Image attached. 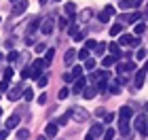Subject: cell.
I'll return each instance as SVG.
<instances>
[{
  "instance_id": "obj_40",
  "label": "cell",
  "mask_w": 148,
  "mask_h": 140,
  "mask_svg": "<svg viewBox=\"0 0 148 140\" xmlns=\"http://www.w3.org/2000/svg\"><path fill=\"white\" fill-rule=\"evenodd\" d=\"M142 0H129V9H140Z\"/></svg>"
},
{
  "instance_id": "obj_48",
  "label": "cell",
  "mask_w": 148,
  "mask_h": 140,
  "mask_svg": "<svg viewBox=\"0 0 148 140\" xmlns=\"http://www.w3.org/2000/svg\"><path fill=\"white\" fill-rule=\"evenodd\" d=\"M25 45H28V47H30V45H34V38H32V34L25 36Z\"/></svg>"
},
{
  "instance_id": "obj_28",
  "label": "cell",
  "mask_w": 148,
  "mask_h": 140,
  "mask_svg": "<svg viewBox=\"0 0 148 140\" xmlns=\"http://www.w3.org/2000/svg\"><path fill=\"white\" fill-rule=\"evenodd\" d=\"M53 55H55V49H47V55H45V62L51 64L53 62Z\"/></svg>"
},
{
  "instance_id": "obj_53",
  "label": "cell",
  "mask_w": 148,
  "mask_h": 140,
  "mask_svg": "<svg viewBox=\"0 0 148 140\" xmlns=\"http://www.w3.org/2000/svg\"><path fill=\"white\" fill-rule=\"evenodd\" d=\"M121 9H129V0H123V2H121Z\"/></svg>"
},
{
  "instance_id": "obj_35",
  "label": "cell",
  "mask_w": 148,
  "mask_h": 140,
  "mask_svg": "<svg viewBox=\"0 0 148 140\" xmlns=\"http://www.w3.org/2000/svg\"><path fill=\"white\" fill-rule=\"evenodd\" d=\"M144 32H146V23H138L136 26V34L140 36V34H144Z\"/></svg>"
},
{
  "instance_id": "obj_29",
  "label": "cell",
  "mask_w": 148,
  "mask_h": 140,
  "mask_svg": "<svg viewBox=\"0 0 148 140\" xmlns=\"http://www.w3.org/2000/svg\"><path fill=\"white\" fill-rule=\"evenodd\" d=\"M136 19H140V13H131V15H127V17H123V21H129V23H133Z\"/></svg>"
},
{
  "instance_id": "obj_55",
  "label": "cell",
  "mask_w": 148,
  "mask_h": 140,
  "mask_svg": "<svg viewBox=\"0 0 148 140\" xmlns=\"http://www.w3.org/2000/svg\"><path fill=\"white\" fill-rule=\"evenodd\" d=\"M144 112H148V102H146V104H144Z\"/></svg>"
},
{
  "instance_id": "obj_59",
  "label": "cell",
  "mask_w": 148,
  "mask_h": 140,
  "mask_svg": "<svg viewBox=\"0 0 148 140\" xmlns=\"http://www.w3.org/2000/svg\"><path fill=\"white\" fill-rule=\"evenodd\" d=\"M0 115H2V108H0Z\"/></svg>"
},
{
  "instance_id": "obj_22",
  "label": "cell",
  "mask_w": 148,
  "mask_h": 140,
  "mask_svg": "<svg viewBox=\"0 0 148 140\" xmlns=\"http://www.w3.org/2000/svg\"><path fill=\"white\" fill-rule=\"evenodd\" d=\"M6 59H9V64L17 62V59H19V53H17L15 49H11V53H9V55H6Z\"/></svg>"
},
{
  "instance_id": "obj_42",
  "label": "cell",
  "mask_w": 148,
  "mask_h": 140,
  "mask_svg": "<svg viewBox=\"0 0 148 140\" xmlns=\"http://www.w3.org/2000/svg\"><path fill=\"white\" fill-rule=\"evenodd\" d=\"M13 74H15V70H13L11 66H9V68L4 70V79H13Z\"/></svg>"
},
{
  "instance_id": "obj_5",
  "label": "cell",
  "mask_w": 148,
  "mask_h": 140,
  "mask_svg": "<svg viewBox=\"0 0 148 140\" xmlns=\"http://www.w3.org/2000/svg\"><path fill=\"white\" fill-rule=\"evenodd\" d=\"M146 72H148V70H144V68L136 72V83H133V87H136V89H133V91L142 89V85H144V81H146Z\"/></svg>"
},
{
  "instance_id": "obj_50",
  "label": "cell",
  "mask_w": 148,
  "mask_h": 140,
  "mask_svg": "<svg viewBox=\"0 0 148 140\" xmlns=\"http://www.w3.org/2000/svg\"><path fill=\"white\" fill-rule=\"evenodd\" d=\"M45 51V43H38L36 45V53H42Z\"/></svg>"
},
{
  "instance_id": "obj_27",
  "label": "cell",
  "mask_w": 148,
  "mask_h": 140,
  "mask_svg": "<svg viewBox=\"0 0 148 140\" xmlns=\"http://www.w3.org/2000/svg\"><path fill=\"white\" fill-rule=\"evenodd\" d=\"M93 68H95V59L87 57V59H85V70H93Z\"/></svg>"
},
{
  "instance_id": "obj_19",
  "label": "cell",
  "mask_w": 148,
  "mask_h": 140,
  "mask_svg": "<svg viewBox=\"0 0 148 140\" xmlns=\"http://www.w3.org/2000/svg\"><path fill=\"white\" fill-rule=\"evenodd\" d=\"M108 91H110V93H114V96H119V93H121V81L110 83V85H108Z\"/></svg>"
},
{
  "instance_id": "obj_58",
  "label": "cell",
  "mask_w": 148,
  "mask_h": 140,
  "mask_svg": "<svg viewBox=\"0 0 148 140\" xmlns=\"http://www.w3.org/2000/svg\"><path fill=\"white\" fill-rule=\"evenodd\" d=\"M11 2H13V4H15V2H19V0H11Z\"/></svg>"
},
{
  "instance_id": "obj_46",
  "label": "cell",
  "mask_w": 148,
  "mask_h": 140,
  "mask_svg": "<svg viewBox=\"0 0 148 140\" xmlns=\"http://www.w3.org/2000/svg\"><path fill=\"white\" fill-rule=\"evenodd\" d=\"M136 57H138V59H144V57H146V49H140Z\"/></svg>"
},
{
  "instance_id": "obj_56",
  "label": "cell",
  "mask_w": 148,
  "mask_h": 140,
  "mask_svg": "<svg viewBox=\"0 0 148 140\" xmlns=\"http://www.w3.org/2000/svg\"><path fill=\"white\" fill-rule=\"evenodd\" d=\"M144 70H148V62H144Z\"/></svg>"
},
{
  "instance_id": "obj_11",
  "label": "cell",
  "mask_w": 148,
  "mask_h": 140,
  "mask_svg": "<svg viewBox=\"0 0 148 140\" xmlns=\"http://www.w3.org/2000/svg\"><path fill=\"white\" fill-rule=\"evenodd\" d=\"M28 9V0H19V2H15V6L11 9L13 15H21V13Z\"/></svg>"
},
{
  "instance_id": "obj_51",
  "label": "cell",
  "mask_w": 148,
  "mask_h": 140,
  "mask_svg": "<svg viewBox=\"0 0 148 140\" xmlns=\"http://www.w3.org/2000/svg\"><path fill=\"white\" fill-rule=\"evenodd\" d=\"M45 102H47V93H42V96L38 98V104H45Z\"/></svg>"
},
{
  "instance_id": "obj_30",
  "label": "cell",
  "mask_w": 148,
  "mask_h": 140,
  "mask_svg": "<svg viewBox=\"0 0 148 140\" xmlns=\"http://www.w3.org/2000/svg\"><path fill=\"white\" fill-rule=\"evenodd\" d=\"M68 93H70L68 87H62V89L57 91V98H59V100H66V98H68Z\"/></svg>"
},
{
  "instance_id": "obj_14",
  "label": "cell",
  "mask_w": 148,
  "mask_h": 140,
  "mask_svg": "<svg viewBox=\"0 0 148 140\" xmlns=\"http://www.w3.org/2000/svg\"><path fill=\"white\" fill-rule=\"evenodd\" d=\"M17 125H19V115H11L6 119V130H15Z\"/></svg>"
},
{
  "instance_id": "obj_45",
  "label": "cell",
  "mask_w": 148,
  "mask_h": 140,
  "mask_svg": "<svg viewBox=\"0 0 148 140\" xmlns=\"http://www.w3.org/2000/svg\"><path fill=\"white\" fill-rule=\"evenodd\" d=\"M131 47H140V38H138V34L131 38Z\"/></svg>"
},
{
  "instance_id": "obj_15",
  "label": "cell",
  "mask_w": 148,
  "mask_h": 140,
  "mask_svg": "<svg viewBox=\"0 0 148 140\" xmlns=\"http://www.w3.org/2000/svg\"><path fill=\"white\" fill-rule=\"evenodd\" d=\"M91 17H93V9H85V11H80V15H78V19H80L83 23H87Z\"/></svg>"
},
{
  "instance_id": "obj_34",
  "label": "cell",
  "mask_w": 148,
  "mask_h": 140,
  "mask_svg": "<svg viewBox=\"0 0 148 140\" xmlns=\"http://www.w3.org/2000/svg\"><path fill=\"white\" fill-rule=\"evenodd\" d=\"M87 57H89V49H80L78 51V59H83V62H85Z\"/></svg>"
},
{
  "instance_id": "obj_7",
  "label": "cell",
  "mask_w": 148,
  "mask_h": 140,
  "mask_svg": "<svg viewBox=\"0 0 148 140\" xmlns=\"http://www.w3.org/2000/svg\"><path fill=\"white\" fill-rule=\"evenodd\" d=\"M119 132H121V136H125V138H129V136H131V125H129V119H121Z\"/></svg>"
},
{
  "instance_id": "obj_44",
  "label": "cell",
  "mask_w": 148,
  "mask_h": 140,
  "mask_svg": "<svg viewBox=\"0 0 148 140\" xmlns=\"http://www.w3.org/2000/svg\"><path fill=\"white\" fill-rule=\"evenodd\" d=\"M74 79H76V77H74L72 72H66V74H64V81H66V83H70V81H74Z\"/></svg>"
},
{
  "instance_id": "obj_49",
  "label": "cell",
  "mask_w": 148,
  "mask_h": 140,
  "mask_svg": "<svg viewBox=\"0 0 148 140\" xmlns=\"http://www.w3.org/2000/svg\"><path fill=\"white\" fill-rule=\"evenodd\" d=\"M104 121H106V123H112V121H114V112H112V115H106Z\"/></svg>"
},
{
  "instance_id": "obj_17",
  "label": "cell",
  "mask_w": 148,
  "mask_h": 140,
  "mask_svg": "<svg viewBox=\"0 0 148 140\" xmlns=\"http://www.w3.org/2000/svg\"><path fill=\"white\" fill-rule=\"evenodd\" d=\"M131 115H133L131 106H121V119H131Z\"/></svg>"
},
{
  "instance_id": "obj_32",
  "label": "cell",
  "mask_w": 148,
  "mask_h": 140,
  "mask_svg": "<svg viewBox=\"0 0 148 140\" xmlns=\"http://www.w3.org/2000/svg\"><path fill=\"white\" fill-rule=\"evenodd\" d=\"M23 98H25V102H30V100H34V91H32L30 87L23 91Z\"/></svg>"
},
{
  "instance_id": "obj_37",
  "label": "cell",
  "mask_w": 148,
  "mask_h": 140,
  "mask_svg": "<svg viewBox=\"0 0 148 140\" xmlns=\"http://www.w3.org/2000/svg\"><path fill=\"white\" fill-rule=\"evenodd\" d=\"M57 26H59V30H68V19H59V21H57Z\"/></svg>"
},
{
  "instance_id": "obj_13",
  "label": "cell",
  "mask_w": 148,
  "mask_h": 140,
  "mask_svg": "<svg viewBox=\"0 0 148 140\" xmlns=\"http://www.w3.org/2000/svg\"><path fill=\"white\" fill-rule=\"evenodd\" d=\"M85 87H87L85 77H78V79H76V83H74V87H72V91H74V93H83Z\"/></svg>"
},
{
  "instance_id": "obj_52",
  "label": "cell",
  "mask_w": 148,
  "mask_h": 140,
  "mask_svg": "<svg viewBox=\"0 0 148 140\" xmlns=\"http://www.w3.org/2000/svg\"><path fill=\"white\" fill-rule=\"evenodd\" d=\"M4 47H6V49H13V38H9V41L4 43Z\"/></svg>"
},
{
  "instance_id": "obj_57",
  "label": "cell",
  "mask_w": 148,
  "mask_h": 140,
  "mask_svg": "<svg viewBox=\"0 0 148 140\" xmlns=\"http://www.w3.org/2000/svg\"><path fill=\"white\" fill-rule=\"evenodd\" d=\"M40 4H47V0H40Z\"/></svg>"
},
{
  "instance_id": "obj_4",
  "label": "cell",
  "mask_w": 148,
  "mask_h": 140,
  "mask_svg": "<svg viewBox=\"0 0 148 140\" xmlns=\"http://www.w3.org/2000/svg\"><path fill=\"white\" fill-rule=\"evenodd\" d=\"M108 72H97V77H95V83H93V85H95V87L97 89H108Z\"/></svg>"
},
{
  "instance_id": "obj_60",
  "label": "cell",
  "mask_w": 148,
  "mask_h": 140,
  "mask_svg": "<svg viewBox=\"0 0 148 140\" xmlns=\"http://www.w3.org/2000/svg\"><path fill=\"white\" fill-rule=\"evenodd\" d=\"M55 2H62V0H55Z\"/></svg>"
},
{
  "instance_id": "obj_38",
  "label": "cell",
  "mask_w": 148,
  "mask_h": 140,
  "mask_svg": "<svg viewBox=\"0 0 148 140\" xmlns=\"http://www.w3.org/2000/svg\"><path fill=\"white\" fill-rule=\"evenodd\" d=\"M28 136H30V130H19V132H17V138H21V140L28 138Z\"/></svg>"
},
{
  "instance_id": "obj_21",
  "label": "cell",
  "mask_w": 148,
  "mask_h": 140,
  "mask_svg": "<svg viewBox=\"0 0 148 140\" xmlns=\"http://www.w3.org/2000/svg\"><path fill=\"white\" fill-rule=\"evenodd\" d=\"M108 49H110V53H112V55H121V47H119V43H110L108 45Z\"/></svg>"
},
{
  "instance_id": "obj_24",
  "label": "cell",
  "mask_w": 148,
  "mask_h": 140,
  "mask_svg": "<svg viewBox=\"0 0 148 140\" xmlns=\"http://www.w3.org/2000/svg\"><path fill=\"white\" fill-rule=\"evenodd\" d=\"M72 74L76 77V79L83 77V74H85V68H83V66H74V68H72Z\"/></svg>"
},
{
  "instance_id": "obj_3",
  "label": "cell",
  "mask_w": 148,
  "mask_h": 140,
  "mask_svg": "<svg viewBox=\"0 0 148 140\" xmlns=\"http://www.w3.org/2000/svg\"><path fill=\"white\" fill-rule=\"evenodd\" d=\"M104 132H106V130H104V125H102V123H95L89 132H87V140H93V138H104Z\"/></svg>"
},
{
  "instance_id": "obj_36",
  "label": "cell",
  "mask_w": 148,
  "mask_h": 140,
  "mask_svg": "<svg viewBox=\"0 0 148 140\" xmlns=\"http://www.w3.org/2000/svg\"><path fill=\"white\" fill-rule=\"evenodd\" d=\"M104 51H106V45H104V43H97L95 53H97V55H104Z\"/></svg>"
},
{
  "instance_id": "obj_9",
  "label": "cell",
  "mask_w": 148,
  "mask_h": 140,
  "mask_svg": "<svg viewBox=\"0 0 148 140\" xmlns=\"http://www.w3.org/2000/svg\"><path fill=\"white\" fill-rule=\"evenodd\" d=\"M40 32H42L45 36H49L51 32H53V19H51V17H47L45 21L40 23Z\"/></svg>"
},
{
  "instance_id": "obj_25",
  "label": "cell",
  "mask_w": 148,
  "mask_h": 140,
  "mask_svg": "<svg viewBox=\"0 0 148 140\" xmlns=\"http://www.w3.org/2000/svg\"><path fill=\"white\" fill-rule=\"evenodd\" d=\"M121 30H123V26H121V23H114L112 28H110V36H116V34H121Z\"/></svg>"
},
{
  "instance_id": "obj_54",
  "label": "cell",
  "mask_w": 148,
  "mask_h": 140,
  "mask_svg": "<svg viewBox=\"0 0 148 140\" xmlns=\"http://www.w3.org/2000/svg\"><path fill=\"white\" fill-rule=\"evenodd\" d=\"M9 136V132H0V138H6Z\"/></svg>"
},
{
  "instance_id": "obj_18",
  "label": "cell",
  "mask_w": 148,
  "mask_h": 140,
  "mask_svg": "<svg viewBox=\"0 0 148 140\" xmlns=\"http://www.w3.org/2000/svg\"><path fill=\"white\" fill-rule=\"evenodd\" d=\"M76 55H78V53L74 51V49H68V51H66V57H64V62H66V64H72L74 59H76Z\"/></svg>"
},
{
  "instance_id": "obj_41",
  "label": "cell",
  "mask_w": 148,
  "mask_h": 140,
  "mask_svg": "<svg viewBox=\"0 0 148 140\" xmlns=\"http://www.w3.org/2000/svg\"><path fill=\"white\" fill-rule=\"evenodd\" d=\"M47 83H49L47 77H38V87H47Z\"/></svg>"
},
{
  "instance_id": "obj_31",
  "label": "cell",
  "mask_w": 148,
  "mask_h": 140,
  "mask_svg": "<svg viewBox=\"0 0 148 140\" xmlns=\"http://www.w3.org/2000/svg\"><path fill=\"white\" fill-rule=\"evenodd\" d=\"M133 70H136V64H133V62L123 64V72H133Z\"/></svg>"
},
{
  "instance_id": "obj_16",
  "label": "cell",
  "mask_w": 148,
  "mask_h": 140,
  "mask_svg": "<svg viewBox=\"0 0 148 140\" xmlns=\"http://www.w3.org/2000/svg\"><path fill=\"white\" fill-rule=\"evenodd\" d=\"M116 59H119V57H116V55H112V53H110V55H106V57L102 59V66H104V68H110L112 64H116Z\"/></svg>"
},
{
  "instance_id": "obj_39",
  "label": "cell",
  "mask_w": 148,
  "mask_h": 140,
  "mask_svg": "<svg viewBox=\"0 0 148 140\" xmlns=\"http://www.w3.org/2000/svg\"><path fill=\"white\" fill-rule=\"evenodd\" d=\"M114 134H116L114 130H106V132H104V138H106V140H112V138H114Z\"/></svg>"
},
{
  "instance_id": "obj_20",
  "label": "cell",
  "mask_w": 148,
  "mask_h": 140,
  "mask_svg": "<svg viewBox=\"0 0 148 140\" xmlns=\"http://www.w3.org/2000/svg\"><path fill=\"white\" fill-rule=\"evenodd\" d=\"M66 13L70 15V19L76 17V6H74V2H66Z\"/></svg>"
},
{
  "instance_id": "obj_12",
  "label": "cell",
  "mask_w": 148,
  "mask_h": 140,
  "mask_svg": "<svg viewBox=\"0 0 148 140\" xmlns=\"http://www.w3.org/2000/svg\"><path fill=\"white\" fill-rule=\"evenodd\" d=\"M97 91H99V89L95 87V85H89V87L83 89V98H85V100H93V98L97 96Z\"/></svg>"
},
{
  "instance_id": "obj_10",
  "label": "cell",
  "mask_w": 148,
  "mask_h": 140,
  "mask_svg": "<svg viewBox=\"0 0 148 140\" xmlns=\"http://www.w3.org/2000/svg\"><path fill=\"white\" fill-rule=\"evenodd\" d=\"M57 130H59V123H57V121H53V123H49V125L45 128V136L55 138V136H57Z\"/></svg>"
},
{
  "instance_id": "obj_43",
  "label": "cell",
  "mask_w": 148,
  "mask_h": 140,
  "mask_svg": "<svg viewBox=\"0 0 148 140\" xmlns=\"http://www.w3.org/2000/svg\"><path fill=\"white\" fill-rule=\"evenodd\" d=\"M9 89V79H4V81H0V91H6Z\"/></svg>"
},
{
  "instance_id": "obj_6",
  "label": "cell",
  "mask_w": 148,
  "mask_h": 140,
  "mask_svg": "<svg viewBox=\"0 0 148 140\" xmlns=\"http://www.w3.org/2000/svg\"><path fill=\"white\" fill-rule=\"evenodd\" d=\"M112 15H114V6H112V4H106V9L97 15V19H99V21H110Z\"/></svg>"
},
{
  "instance_id": "obj_26",
  "label": "cell",
  "mask_w": 148,
  "mask_h": 140,
  "mask_svg": "<svg viewBox=\"0 0 148 140\" xmlns=\"http://www.w3.org/2000/svg\"><path fill=\"white\" fill-rule=\"evenodd\" d=\"M38 21H40V19H34V21L28 26V34H32L34 30H38V28H40V23H38Z\"/></svg>"
},
{
  "instance_id": "obj_8",
  "label": "cell",
  "mask_w": 148,
  "mask_h": 140,
  "mask_svg": "<svg viewBox=\"0 0 148 140\" xmlns=\"http://www.w3.org/2000/svg\"><path fill=\"white\" fill-rule=\"evenodd\" d=\"M23 85H15V87H11V91H9V100H13V102H15V100H19L23 96Z\"/></svg>"
},
{
  "instance_id": "obj_1",
  "label": "cell",
  "mask_w": 148,
  "mask_h": 140,
  "mask_svg": "<svg viewBox=\"0 0 148 140\" xmlns=\"http://www.w3.org/2000/svg\"><path fill=\"white\" fill-rule=\"evenodd\" d=\"M68 112H70V119H74L76 123H87L89 121V112H87L83 106H72Z\"/></svg>"
},
{
  "instance_id": "obj_23",
  "label": "cell",
  "mask_w": 148,
  "mask_h": 140,
  "mask_svg": "<svg viewBox=\"0 0 148 140\" xmlns=\"http://www.w3.org/2000/svg\"><path fill=\"white\" fill-rule=\"evenodd\" d=\"M131 38H133L131 34H123L119 38V45H131Z\"/></svg>"
},
{
  "instance_id": "obj_33",
  "label": "cell",
  "mask_w": 148,
  "mask_h": 140,
  "mask_svg": "<svg viewBox=\"0 0 148 140\" xmlns=\"http://www.w3.org/2000/svg\"><path fill=\"white\" fill-rule=\"evenodd\" d=\"M68 32H70V36L74 38V36L78 34V26H76V23H72V26H68Z\"/></svg>"
},
{
  "instance_id": "obj_2",
  "label": "cell",
  "mask_w": 148,
  "mask_h": 140,
  "mask_svg": "<svg viewBox=\"0 0 148 140\" xmlns=\"http://www.w3.org/2000/svg\"><path fill=\"white\" fill-rule=\"evenodd\" d=\"M136 130L144 138L148 136V119H146V112H144V115H138V119H136Z\"/></svg>"
},
{
  "instance_id": "obj_47",
  "label": "cell",
  "mask_w": 148,
  "mask_h": 140,
  "mask_svg": "<svg viewBox=\"0 0 148 140\" xmlns=\"http://www.w3.org/2000/svg\"><path fill=\"white\" fill-rule=\"evenodd\" d=\"M95 47H97L95 41H87V49H95Z\"/></svg>"
},
{
  "instance_id": "obj_61",
  "label": "cell",
  "mask_w": 148,
  "mask_h": 140,
  "mask_svg": "<svg viewBox=\"0 0 148 140\" xmlns=\"http://www.w3.org/2000/svg\"><path fill=\"white\" fill-rule=\"evenodd\" d=\"M0 21H2V19H0Z\"/></svg>"
}]
</instances>
